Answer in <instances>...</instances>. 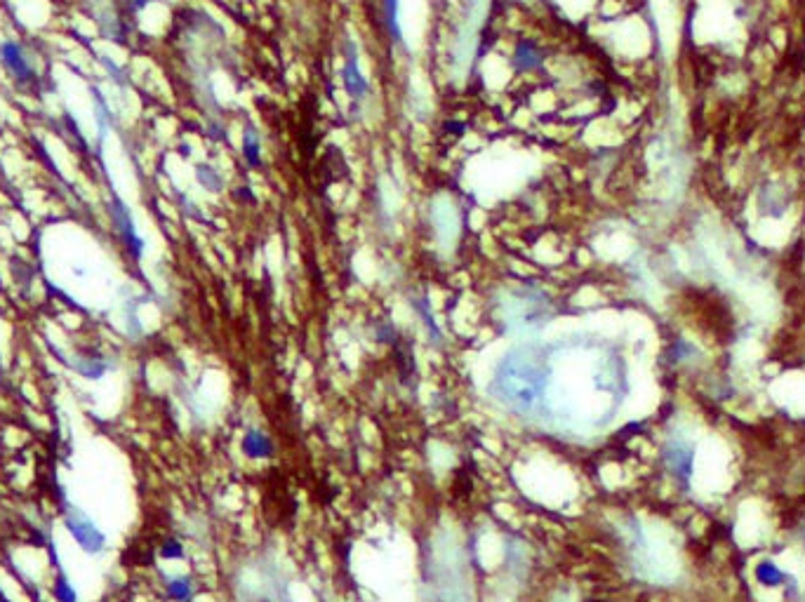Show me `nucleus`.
Instances as JSON below:
<instances>
[{"mask_svg": "<svg viewBox=\"0 0 805 602\" xmlns=\"http://www.w3.org/2000/svg\"><path fill=\"white\" fill-rule=\"evenodd\" d=\"M64 527L78 549L88 556H101L106 551V534L94 525V520L78 506H69L64 511Z\"/></svg>", "mask_w": 805, "mask_h": 602, "instance_id": "f257e3e1", "label": "nucleus"}, {"mask_svg": "<svg viewBox=\"0 0 805 602\" xmlns=\"http://www.w3.org/2000/svg\"><path fill=\"white\" fill-rule=\"evenodd\" d=\"M0 64L7 68V73H10L14 81H19V83L34 81V66H31L26 52H24V47L19 43H14V41L0 43Z\"/></svg>", "mask_w": 805, "mask_h": 602, "instance_id": "f03ea898", "label": "nucleus"}, {"mask_svg": "<svg viewBox=\"0 0 805 602\" xmlns=\"http://www.w3.org/2000/svg\"><path fill=\"white\" fill-rule=\"evenodd\" d=\"M108 210H111V217L116 221L118 231H121V235H123V240L128 243V248H130L132 255L139 259L141 252H144V243H141L139 238H137V233H134V224H132V217H130L128 208H125L121 200H116L113 208H108Z\"/></svg>", "mask_w": 805, "mask_h": 602, "instance_id": "7ed1b4c3", "label": "nucleus"}, {"mask_svg": "<svg viewBox=\"0 0 805 602\" xmlns=\"http://www.w3.org/2000/svg\"><path fill=\"white\" fill-rule=\"evenodd\" d=\"M754 574H756V581L763 586H770V588H777V586L784 581V572L777 567V562H772V560H761L759 565H756Z\"/></svg>", "mask_w": 805, "mask_h": 602, "instance_id": "20e7f679", "label": "nucleus"}, {"mask_svg": "<svg viewBox=\"0 0 805 602\" xmlns=\"http://www.w3.org/2000/svg\"><path fill=\"white\" fill-rule=\"evenodd\" d=\"M52 598L54 602H78V591L69 581L66 574H57L52 581Z\"/></svg>", "mask_w": 805, "mask_h": 602, "instance_id": "39448f33", "label": "nucleus"}, {"mask_svg": "<svg viewBox=\"0 0 805 602\" xmlns=\"http://www.w3.org/2000/svg\"><path fill=\"white\" fill-rule=\"evenodd\" d=\"M191 593H193V586H191V581L186 579V576H175V579L168 581V596L172 600L186 602L188 598H191Z\"/></svg>", "mask_w": 805, "mask_h": 602, "instance_id": "423d86ee", "label": "nucleus"}, {"mask_svg": "<svg viewBox=\"0 0 805 602\" xmlns=\"http://www.w3.org/2000/svg\"><path fill=\"white\" fill-rule=\"evenodd\" d=\"M161 556L165 560H179L181 556H184V551H181V544L179 541H165L161 546Z\"/></svg>", "mask_w": 805, "mask_h": 602, "instance_id": "0eeeda50", "label": "nucleus"}, {"mask_svg": "<svg viewBox=\"0 0 805 602\" xmlns=\"http://www.w3.org/2000/svg\"><path fill=\"white\" fill-rule=\"evenodd\" d=\"M146 3H148V0H134V5H137V7H141V5H146Z\"/></svg>", "mask_w": 805, "mask_h": 602, "instance_id": "6e6552de", "label": "nucleus"}]
</instances>
